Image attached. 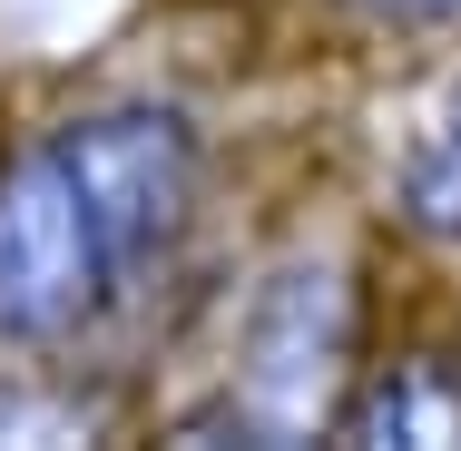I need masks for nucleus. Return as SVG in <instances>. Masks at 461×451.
I'll return each instance as SVG.
<instances>
[{
  "label": "nucleus",
  "instance_id": "obj_3",
  "mask_svg": "<svg viewBox=\"0 0 461 451\" xmlns=\"http://www.w3.org/2000/svg\"><path fill=\"white\" fill-rule=\"evenodd\" d=\"M108 304H118V284H108L98 226L69 186V167H59V148L20 138L0 158V344L59 354Z\"/></svg>",
  "mask_w": 461,
  "mask_h": 451
},
{
  "label": "nucleus",
  "instance_id": "obj_2",
  "mask_svg": "<svg viewBox=\"0 0 461 451\" xmlns=\"http://www.w3.org/2000/svg\"><path fill=\"white\" fill-rule=\"evenodd\" d=\"M59 167L79 186L98 226V256H108V284L118 304L148 284V275L177 266L186 226H196V196H206V128L186 118L177 98H108V108H79L50 128Z\"/></svg>",
  "mask_w": 461,
  "mask_h": 451
},
{
  "label": "nucleus",
  "instance_id": "obj_1",
  "mask_svg": "<svg viewBox=\"0 0 461 451\" xmlns=\"http://www.w3.org/2000/svg\"><path fill=\"white\" fill-rule=\"evenodd\" d=\"M364 373V304L334 256H285L246 294L236 373L206 412H177L167 442H314L334 432L344 392Z\"/></svg>",
  "mask_w": 461,
  "mask_h": 451
},
{
  "label": "nucleus",
  "instance_id": "obj_5",
  "mask_svg": "<svg viewBox=\"0 0 461 451\" xmlns=\"http://www.w3.org/2000/svg\"><path fill=\"white\" fill-rule=\"evenodd\" d=\"M393 216L422 236V246H442V256H461V98L452 118L402 158V186H393Z\"/></svg>",
  "mask_w": 461,
  "mask_h": 451
},
{
  "label": "nucleus",
  "instance_id": "obj_6",
  "mask_svg": "<svg viewBox=\"0 0 461 451\" xmlns=\"http://www.w3.org/2000/svg\"><path fill=\"white\" fill-rule=\"evenodd\" d=\"M98 432H108V402L98 392L0 373V442H98Z\"/></svg>",
  "mask_w": 461,
  "mask_h": 451
},
{
  "label": "nucleus",
  "instance_id": "obj_7",
  "mask_svg": "<svg viewBox=\"0 0 461 451\" xmlns=\"http://www.w3.org/2000/svg\"><path fill=\"white\" fill-rule=\"evenodd\" d=\"M402 20H422V30H452V40H461V0H402Z\"/></svg>",
  "mask_w": 461,
  "mask_h": 451
},
{
  "label": "nucleus",
  "instance_id": "obj_4",
  "mask_svg": "<svg viewBox=\"0 0 461 451\" xmlns=\"http://www.w3.org/2000/svg\"><path fill=\"white\" fill-rule=\"evenodd\" d=\"M334 442H373V451H461V344H393L354 373Z\"/></svg>",
  "mask_w": 461,
  "mask_h": 451
}]
</instances>
